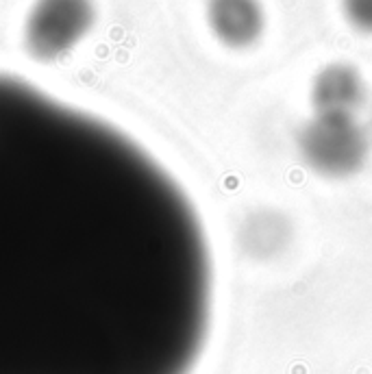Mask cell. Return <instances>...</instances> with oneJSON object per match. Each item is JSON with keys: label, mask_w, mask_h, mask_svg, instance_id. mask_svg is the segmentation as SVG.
<instances>
[{"label": "cell", "mask_w": 372, "mask_h": 374, "mask_svg": "<svg viewBox=\"0 0 372 374\" xmlns=\"http://www.w3.org/2000/svg\"><path fill=\"white\" fill-rule=\"evenodd\" d=\"M344 16L355 28L372 33V0H342Z\"/></svg>", "instance_id": "6"}, {"label": "cell", "mask_w": 372, "mask_h": 374, "mask_svg": "<svg viewBox=\"0 0 372 374\" xmlns=\"http://www.w3.org/2000/svg\"><path fill=\"white\" fill-rule=\"evenodd\" d=\"M363 100V83L355 68L346 63H331L318 72L311 85V102L316 113L355 115Z\"/></svg>", "instance_id": "4"}, {"label": "cell", "mask_w": 372, "mask_h": 374, "mask_svg": "<svg viewBox=\"0 0 372 374\" xmlns=\"http://www.w3.org/2000/svg\"><path fill=\"white\" fill-rule=\"evenodd\" d=\"M209 324L211 255L179 181L0 72V374H192Z\"/></svg>", "instance_id": "1"}, {"label": "cell", "mask_w": 372, "mask_h": 374, "mask_svg": "<svg viewBox=\"0 0 372 374\" xmlns=\"http://www.w3.org/2000/svg\"><path fill=\"white\" fill-rule=\"evenodd\" d=\"M368 150V133L355 115L316 113L298 133L303 161L326 179H346L359 172Z\"/></svg>", "instance_id": "2"}, {"label": "cell", "mask_w": 372, "mask_h": 374, "mask_svg": "<svg viewBox=\"0 0 372 374\" xmlns=\"http://www.w3.org/2000/svg\"><path fill=\"white\" fill-rule=\"evenodd\" d=\"M209 24L218 39L233 48L253 44L264 31V11L257 0H211Z\"/></svg>", "instance_id": "5"}, {"label": "cell", "mask_w": 372, "mask_h": 374, "mask_svg": "<svg viewBox=\"0 0 372 374\" xmlns=\"http://www.w3.org/2000/svg\"><path fill=\"white\" fill-rule=\"evenodd\" d=\"M90 0H37L26 22V44L39 59H55L90 31Z\"/></svg>", "instance_id": "3"}]
</instances>
